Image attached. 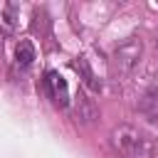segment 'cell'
<instances>
[{
  "mask_svg": "<svg viewBox=\"0 0 158 158\" xmlns=\"http://www.w3.org/2000/svg\"><path fill=\"white\" fill-rule=\"evenodd\" d=\"M116 59V67H118V72H131L133 67H136V62H138V57H141V42L133 37V40H128V42H123L118 49H116V54H114Z\"/></svg>",
  "mask_w": 158,
  "mask_h": 158,
  "instance_id": "cell-2",
  "label": "cell"
},
{
  "mask_svg": "<svg viewBox=\"0 0 158 158\" xmlns=\"http://www.w3.org/2000/svg\"><path fill=\"white\" fill-rule=\"evenodd\" d=\"M114 141H116L118 151L128 158H151V153H153V146L148 143V138H143L133 128H118L114 133Z\"/></svg>",
  "mask_w": 158,
  "mask_h": 158,
  "instance_id": "cell-1",
  "label": "cell"
},
{
  "mask_svg": "<svg viewBox=\"0 0 158 158\" xmlns=\"http://www.w3.org/2000/svg\"><path fill=\"white\" fill-rule=\"evenodd\" d=\"M15 59L20 67H30L35 62V44L30 40H20L17 47H15Z\"/></svg>",
  "mask_w": 158,
  "mask_h": 158,
  "instance_id": "cell-6",
  "label": "cell"
},
{
  "mask_svg": "<svg viewBox=\"0 0 158 158\" xmlns=\"http://www.w3.org/2000/svg\"><path fill=\"white\" fill-rule=\"evenodd\" d=\"M15 15H17V5L7 2V5H5V17H2L0 22H2L7 30H12V27H15Z\"/></svg>",
  "mask_w": 158,
  "mask_h": 158,
  "instance_id": "cell-8",
  "label": "cell"
},
{
  "mask_svg": "<svg viewBox=\"0 0 158 158\" xmlns=\"http://www.w3.org/2000/svg\"><path fill=\"white\" fill-rule=\"evenodd\" d=\"M77 72H81L84 84H86L89 89H94V91H99V89H101V84L96 81V77H94V72L89 69V64H86V59H84V57H79V59H77Z\"/></svg>",
  "mask_w": 158,
  "mask_h": 158,
  "instance_id": "cell-7",
  "label": "cell"
},
{
  "mask_svg": "<svg viewBox=\"0 0 158 158\" xmlns=\"http://www.w3.org/2000/svg\"><path fill=\"white\" fill-rule=\"evenodd\" d=\"M74 118L81 123H91L96 118V106L91 104V99H86V94H79L74 99Z\"/></svg>",
  "mask_w": 158,
  "mask_h": 158,
  "instance_id": "cell-4",
  "label": "cell"
},
{
  "mask_svg": "<svg viewBox=\"0 0 158 158\" xmlns=\"http://www.w3.org/2000/svg\"><path fill=\"white\" fill-rule=\"evenodd\" d=\"M44 89H47L49 99L54 101V106H69V89H67V81H64L57 72H47V74H44Z\"/></svg>",
  "mask_w": 158,
  "mask_h": 158,
  "instance_id": "cell-3",
  "label": "cell"
},
{
  "mask_svg": "<svg viewBox=\"0 0 158 158\" xmlns=\"http://www.w3.org/2000/svg\"><path fill=\"white\" fill-rule=\"evenodd\" d=\"M141 114L148 118V121H153V123H158V89H153V91H148V94H143V99H141Z\"/></svg>",
  "mask_w": 158,
  "mask_h": 158,
  "instance_id": "cell-5",
  "label": "cell"
}]
</instances>
